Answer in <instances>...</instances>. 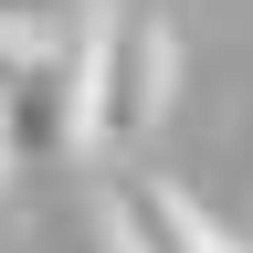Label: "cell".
I'll return each mask as SVG.
<instances>
[{
    "label": "cell",
    "instance_id": "obj_1",
    "mask_svg": "<svg viewBox=\"0 0 253 253\" xmlns=\"http://www.w3.org/2000/svg\"><path fill=\"white\" fill-rule=\"evenodd\" d=\"M169 84H179V42L148 0H95L84 11V42H74V148L84 158H126L169 116Z\"/></svg>",
    "mask_w": 253,
    "mask_h": 253
},
{
    "label": "cell",
    "instance_id": "obj_3",
    "mask_svg": "<svg viewBox=\"0 0 253 253\" xmlns=\"http://www.w3.org/2000/svg\"><path fill=\"white\" fill-rule=\"evenodd\" d=\"M42 11H53V0H0V32H11V42H32V32H42Z\"/></svg>",
    "mask_w": 253,
    "mask_h": 253
},
{
    "label": "cell",
    "instance_id": "obj_2",
    "mask_svg": "<svg viewBox=\"0 0 253 253\" xmlns=\"http://www.w3.org/2000/svg\"><path fill=\"white\" fill-rule=\"evenodd\" d=\"M106 243L116 253H243L221 221H201V201H179L169 179H116L106 190Z\"/></svg>",
    "mask_w": 253,
    "mask_h": 253
}]
</instances>
